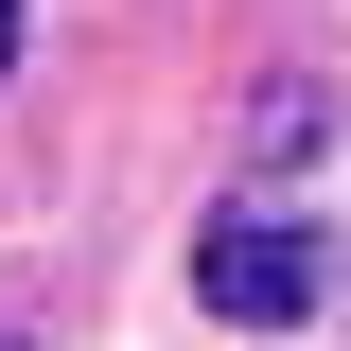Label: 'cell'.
<instances>
[{
	"label": "cell",
	"instance_id": "cell-1",
	"mask_svg": "<svg viewBox=\"0 0 351 351\" xmlns=\"http://www.w3.org/2000/svg\"><path fill=\"white\" fill-rule=\"evenodd\" d=\"M316 281H334V263H316V228H299V211H211V228H193V299H211L228 334L316 316Z\"/></svg>",
	"mask_w": 351,
	"mask_h": 351
},
{
	"label": "cell",
	"instance_id": "cell-2",
	"mask_svg": "<svg viewBox=\"0 0 351 351\" xmlns=\"http://www.w3.org/2000/svg\"><path fill=\"white\" fill-rule=\"evenodd\" d=\"M0 53H18V0H0Z\"/></svg>",
	"mask_w": 351,
	"mask_h": 351
},
{
	"label": "cell",
	"instance_id": "cell-3",
	"mask_svg": "<svg viewBox=\"0 0 351 351\" xmlns=\"http://www.w3.org/2000/svg\"><path fill=\"white\" fill-rule=\"evenodd\" d=\"M0 351H18V334H0Z\"/></svg>",
	"mask_w": 351,
	"mask_h": 351
}]
</instances>
